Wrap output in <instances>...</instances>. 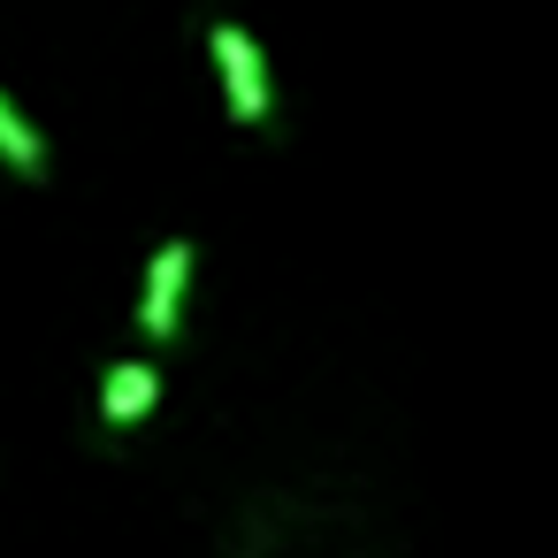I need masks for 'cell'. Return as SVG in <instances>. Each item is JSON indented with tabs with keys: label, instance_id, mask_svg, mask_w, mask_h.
I'll list each match as a JSON object with an SVG mask.
<instances>
[{
	"label": "cell",
	"instance_id": "1",
	"mask_svg": "<svg viewBox=\"0 0 558 558\" xmlns=\"http://www.w3.org/2000/svg\"><path fill=\"white\" fill-rule=\"evenodd\" d=\"M207 62H215V85H222V108L238 131H268L276 116V85H268V54L260 39L238 24V16H215L207 24Z\"/></svg>",
	"mask_w": 558,
	"mask_h": 558
},
{
	"label": "cell",
	"instance_id": "2",
	"mask_svg": "<svg viewBox=\"0 0 558 558\" xmlns=\"http://www.w3.org/2000/svg\"><path fill=\"white\" fill-rule=\"evenodd\" d=\"M184 291H192V238H161L138 283V337L177 344L184 337Z\"/></svg>",
	"mask_w": 558,
	"mask_h": 558
},
{
	"label": "cell",
	"instance_id": "3",
	"mask_svg": "<svg viewBox=\"0 0 558 558\" xmlns=\"http://www.w3.org/2000/svg\"><path fill=\"white\" fill-rule=\"evenodd\" d=\"M169 398V367L154 360H108L100 367V390H93V413H100V436H138Z\"/></svg>",
	"mask_w": 558,
	"mask_h": 558
},
{
	"label": "cell",
	"instance_id": "4",
	"mask_svg": "<svg viewBox=\"0 0 558 558\" xmlns=\"http://www.w3.org/2000/svg\"><path fill=\"white\" fill-rule=\"evenodd\" d=\"M0 161H9L24 184H47L54 177V154H47V131L9 100V93H0Z\"/></svg>",
	"mask_w": 558,
	"mask_h": 558
}]
</instances>
